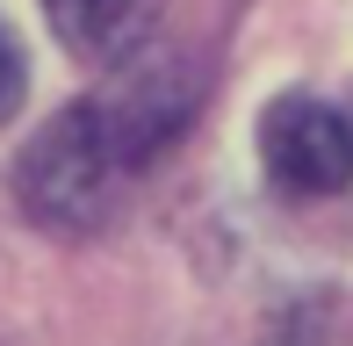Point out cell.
Masks as SVG:
<instances>
[{"mask_svg": "<svg viewBox=\"0 0 353 346\" xmlns=\"http://www.w3.org/2000/svg\"><path fill=\"white\" fill-rule=\"evenodd\" d=\"M123 152L108 145L101 116H94L87 101L65 108V116H51L37 130V145L22 152V173H14V187H22L29 216L51 231H94L108 216V202H116V181H123Z\"/></svg>", "mask_w": 353, "mask_h": 346, "instance_id": "6da1fadb", "label": "cell"}, {"mask_svg": "<svg viewBox=\"0 0 353 346\" xmlns=\"http://www.w3.org/2000/svg\"><path fill=\"white\" fill-rule=\"evenodd\" d=\"M260 159L281 195H339L353 181V130L317 94H281L260 116Z\"/></svg>", "mask_w": 353, "mask_h": 346, "instance_id": "7a4b0ae2", "label": "cell"}, {"mask_svg": "<svg viewBox=\"0 0 353 346\" xmlns=\"http://www.w3.org/2000/svg\"><path fill=\"white\" fill-rule=\"evenodd\" d=\"M43 14H51L58 43H65L72 58L116 65V58H130L137 43L152 37L159 0H43Z\"/></svg>", "mask_w": 353, "mask_h": 346, "instance_id": "3957f363", "label": "cell"}, {"mask_svg": "<svg viewBox=\"0 0 353 346\" xmlns=\"http://www.w3.org/2000/svg\"><path fill=\"white\" fill-rule=\"evenodd\" d=\"M22 108V51H14V37L0 29V123Z\"/></svg>", "mask_w": 353, "mask_h": 346, "instance_id": "277c9868", "label": "cell"}, {"mask_svg": "<svg viewBox=\"0 0 353 346\" xmlns=\"http://www.w3.org/2000/svg\"><path fill=\"white\" fill-rule=\"evenodd\" d=\"M346 130H353V116H346Z\"/></svg>", "mask_w": 353, "mask_h": 346, "instance_id": "5b68a950", "label": "cell"}]
</instances>
